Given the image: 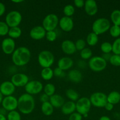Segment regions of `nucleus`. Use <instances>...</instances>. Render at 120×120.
Wrapping results in <instances>:
<instances>
[{"mask_svg": "<svg viewBox=\"0 0 120 120\" xmlns=\"http://www.w3.org/2000/svg\"><path fill=\"white\" fill-rule=\"evenodd\" d=\"M24 87L26 93L33 96L40 93L43 90L44 86L40 81L32 80L29 81Z\"/></svg>", "mask_w": 120, "mask_h": 120, "instance_id": "10", "label": "nucleus"}, {"mask_svg": "<svg viewBox=\"0 0 120 120\" xmlns=\"http://www.w3.org/2000/svg\"><path fill=\"white\" fill-rule=\"evenodd\" d=\"M109 34L113 38H118L120 36V26L114 25L109 28Z\"/></svg>", "mask_w": 120, "mask_h": 120, "instance_id": "35", "label": "nucleus"}, {"mask_svg": "<svg viewBox=\"0 0 120 120\" xmlns=\"http://www.w3.org/2000/svg\"><path fill=\"white\" fill-rule=\"evenodd\" d=\"M61 112L64 115H71L76 111V105L75 102L68 101L65 102L61 108Z\"/></svg>", "mask_w": 120, "mask_h": 120, "instance_id": "21", "label": "nucleus"}, {"mask_svg": "<svg viewBox=\"0 0 120 120\" xmlns=\"http://www.w3.org/2000/svg\"><path fill=\"white\" fill-rule=\"evenodd\" d=\"M75 48H76V50H80L81 51L83 50L86 46V42L84 39H79L76 42H75Z\"/></svg>", "mask_w": 120, "mask_h": 120, "instance_id": "40", "label": "nucleus"}, {"mask_svg": "<svg viewBox=\"0 0 120 120\" xmlns=\"http://www.w3.org/2000/svg\"><path fill=\"white\" fill-rule=\"evenodd\" d=\"M100 49L103 53H110L112 52V44L108 42H104L101 45Z\"/></svg>", "mask_w": 120, "mask_h": 120, "instance_id": "34", "label": "nucleus"}, {"mask_svg": "<svg viewBox=\"0 0 120 120\" xmlns=\"http://www.w3.org/2000/svg\"><path fill=\"white\" fill-rule=\"evenodd\" d=\"M65 95L68 98H69L71 101L75 102L80 98V95L78 93L72 89H69L67 90Z\"/></svg>", "mask_w": 120, "mask_h": 120, "instance_id": "28", "label": "nucleus"}, {"mask_svg": "<svg viewBox=\"0 0 120 120\" xmlns=\"http://www.w3.org/2000/svg\"><path fill=\"white\" fill-rule=\"evenodd\" d=\"M2 51L7 55L12 54L15 50V43L13 39L8 38L2 41L1 44Z\"/></svg>", "mask_w": 120, "mask_h": 120, "instance_id": "14", "label": "nucleus"}, {"mask_svg": "<svg viewBox=\"0 0 120 120\" xmlns=\"http://www.w3.org/2000/svg\"><path fill=\"white\" fill-rule=\"evenodd\" d=\"M111 23L108 19L105 18H100L95 20L92 25V32L97 35H101L109 30Z\"/></svg>", "mask_w": 120, "mask_h": 120, "instance_id": "3", "label": "nucleus"}, {"mask_svg": "<svg viewBox=\"0 0 120 120\" xmlns=\"http://www.w3.org/2000/svg\"><path fill=\"white\" fill-rule=\"evenodd\" d=\"M7 120H21V116L18 111L14 110L8 112Z\"/></svg>", "mask_w": 120, "mask_h": 120, "instance_id": "36", "label": "nucleus"}, {"mask_svg": "<svg viewBox=\"0 0 120 120\" xmlns=\"http://www.w3.org/2000/svg\"><path fill=\"white\" fill-rule=\"evenodd\" d=\"M108 103L115 105L117 104L120 101V93L116 91H111L107 96Z\"/></svg>", "mask_w": 120, "mask_h": 120, "instance_id": "23", "label": "nucleus"}, {"mask_svg": "<svg viewBox=\"0 0 120 120\" xmlns=\"http://www.w3.org/2000/svg\"><path fill=\"white\" fill-rule=\"evenodd\" d=\"M98 40V35L92 32L87 35L86 42L90 46H94L97 44Z\"/></svg>", "mask_w": 120, "mask_h": 120, "instance_id": "26", "label": "nucleus"}, {"mask_svg": "<svg viewBox=\"0 0 120 120\" xmlns=\"http://www.w3.org/2000/svg\"><path fill=\"white\" fill-rule=\"evenodd\" d=\"M8 35L11 39H17L22 35V30L19 26L10 28Z\"/></svg>", "mask_w": 120, "mask_h": 120, "instance_id": "27", "label": "nucleus"}, {"mask_svg": "<svg viewBox=\"0 0 120 120\" xmlns=\"http://www.w3.org/2000/svg\"><path fill=\"white\" fill-rule=\"evenodd\" d=\"M111 64L114 66H120V55H112L109 60Z\"/></svg>", "mask_w": 120, "mask_h": 120, "instance_id": "37", "label": "nucleus"}, {"mask_svg": "<svg viewBox=\"0 0 120 120\" xmlns=\"http://www.w3.org/2000/svg\"><path fill=\"white\" fill-rule=\"evenodd\" d=\"M91 105L95 107L104 108L107 101V96L102 92H95L89 97Z\"/></svg>", "mask_w": 120, "mask_h": 120, "instance_id": "8", "label": "nucleus"}, {"mask_svg": "<svg viewBox=\"0 0 120 120\" xmlns=\"http://www.w3.org/2000/svg\"><path fill=\"white\" fill-rule=\"evenodd\" d=\"M2 105L4 109L9 112L14 111L18 109V99L13 96H7L3 98Z\"/></svg>", "mask_w": 120, "mask_h": 120, "instance_id": "11", "label": "nucleus"}, {"mask_svg": "<svg viewBox=\"0 0 120 120\" xmlns=\"http://www.w3.org/2000/svg\"><path fill=\"white\" fill-rule=\"evenodd\" d=\"M58 17L54 14H49L46 15L42 21V27L46 31L55 30L59 24Z\"/></svg>", "mask_w": 120, "mask_h": 120, "instance_id": "7", "label": "nucleus"}, {"mask_svg": "<svg viewBox=\"0 0 120 120\" xmlns=\"http://www.w3.org/2000/svg\"><path fill=\"white\" fill-rule=\"evenodd\" d=\"M112 52L114 55H120V38H118L112 44Z\"/></svg>", "mask_w": 120, "mask_h": 120, "instance_id": "33", "label": "nucleus"}, {"mask_svg": "<svg viewBox=\"0 0 120 120\" xmlns=\"http://www.w3.org/2000/svg\"><path fill=\"white\" fill-rule=\"evenodd\" d=\"M53 71H54V76H55L56 77H62L64 76V71L61 70V69H60L58 67L55 68V69L53 70Z\"/></svg>", "mask_w": 120, "mask_h": 120, "instance_id": "42", "label": "nucleus"}, {"mask_svg": "<svg viewBox=\"0 0 120 120\" xmlns=\"http://www.w3.org/2000/svg\"><path fill=\"white\" fill-rule=\"evenodd\" d=\"M22 19L21 13L17 11H12L7 15L5 18V23L9 28L18 26Z\"/></svg>", "mask_w": 120, "mask_h": 120, "instance_id": "9", "label": "nucleus"}, {"mask_svg": "<svg viewBox=\"0 0 120 120\" xmlns=\"http://www.w3.org/2000/svg\"><path fill=\"white\" fill-rule=\"evenodd\" d=\"M15 90V86L11 82L6 81L0 86V92L3 96H10L12 95Z\"/></svg>", "mask_w": 120, "mask_h": 120, "instance_id": "17", "label": "nucleus"}, {"mask_svg": "<svg viewBox=\"0 0 120 120\" xmlns=\"http://www.w3.org/2000/svg\"><path fill=\"white\" fill-rule=\"evenodd\" d=\"M55 90H56L55 86L52 83H48L43 88L44 93L46 94L48 96H49V97L55 94Z\"/></svg>", "mask_w": 120, "mask_h": 120, "instance_id": "30", "label": "nucleus"}, {"mask_svg": "<svg viewBox=\"0 0 120 120\" xmlns=\"http://www.w3.org/2000/svg\"><path fill=\"white\" fill-rule=\"evenodd\" d=\"M54 109L52 105H51L49 101L45 102L42 103L41 107V112L44 115L46 116H50L54 112Z\"/></svg>", "mask_w": 120, "mask_h": 120, "instance_id": "24", "label": "nucleus"}, {"mask_svg": "<svg viewBox=\"0 0 120 120\" xmlns=\"http://www.w3.org/2000/svg\"><path fill=\"white\" fill-rule=\"evenodd\" d=\"M14 3H21V2H22L24 1L22 0H18V1H12Z\"/></svg>", "mask_w": 120, "mask_h": 120, "instance_id": "51", "label": "nucleus"}, {"mask_svg": "<svg viewBox=\"0 0 120 120\" xmlns=\"http://www.w3.org/2000/svg\"><path fill=\"white\" fill-rule=\"evenodd\" d=\"M55 57L49 50H44L40 52L38 56V62L42 68H51L54 64Z\"/></svg>", "mask_w": 120, "mask_h": 120, "instance_id": "4", "label": "nucleus"}, {"mask_svg": "<svg viewBox=\"0 0 120 120\" xmlns=\"http://www.w3.org/2000/svg\"><path fill=\"white\" fill-rule=\"evenodd\" d=\"M75 105L76 112L82 115L83 117L85 115L88 114L92 105L89 98L87 97H82L76 101Z\"/></svg>", "mask_w": 120, "mask_h": 120, "instance_id": "6", "label": "nucleus"}, {"mask_svg": "<svg viewBox=\"0 0 120 120\" xmlns=\"http://www.w3.org/2000/svg\"><path fill=\"white\" fill-rule=\"evenodd\" d=\"M104 109H105L107 111H111V110H113V108H114V105L112 104H111V103H107V104H105V105L104 107Z\"/></svg>", "mask_w": 120, "mask_h": 120, "instance_id": "45", "label": "nucleus"}, {"mask_svg": "<svg viewBox=\"0 0 120 120\" xmlns=\"http://www.w3.org/2000/svg\"><path fill=\"white\" fill-rule=\"evenodd\" d=\"M111 55L110 53H103L102 56L101 57L107 62V61H109V59L111 58Z\"/></svg>", "mask_w": 120, "mask_h": 120, "instance_id": "47", "label": "nucleus"}, {"mask_svg": "<svg viewBox=\"0 0 120 120\" xmlns=\"http://www.w3.org/2000/svg\"><path fill=\"white\" fill-rule=\"evenodd\" d=\"M40 100L42 103H45V102H48L49 101V97L47 96L46 94L43 93L41 95V96H40Z\"/></svg>", "mask_w": 120, "mask_h": 120, "instance_id": "44", "label": "nucleus"}, {"mask_svg": "<svg viewBox=\"0 0 120 120\" xmlns=\"http://www.w3.org/2000/svg\"><path fill=\"white\" fill-rule=\"evenodd\" d=\"M99 120H111V118H109V117H108V116H101V117H100Z\"/></svg>", "mask_w": 120, "mask_h": 120, "instance_id": "48", "label": "nucleus"}, {"mask_svg": "<svg viewBox=\"0 0 120 120\" xmlns=\"http://www.w3.org/2000/svg\"><path fill=\"white\" fill-rule=\"evenodd\" d=\"M80 56L83 60L90 59L92 57V52L90 48H85L80 51Z\"/></svg>", "mask_w": 120, "mask_h": 120, "instance_id": "31", "label": "nucleus"}, {"mask_svg": "<svg viewBox=\"0 0 120 120\" xmlns=\"http://www.w3.org/2000/svg\"><path fill=\"white\" fill-rule=\"evenodd\" d=\"M35 100L32 96L27 93L22 94L18 98V109L23 114L32 113L35 109Z\"/></svg>", "mask_w": 120, "mask_h": 120, "instance_id": "1", "label": "nucleus"}, {"mask_svg": "<svg viewBox=\"0 0 120 120\" xmlns=\"http://www.w3.org/2000/svg\"><path fill=\"white\" fill-rule=\"evenodd\" d=\"M49 103L51 104L54 108L60 109L62 107L65 102L64 97L58 94H55L51 97H49Z\"/></svg>", "mask_w": 120, "mask_h": 120, "instance_id": "20", "label": "nucleus"}, {"mask_svg": "<svg viewBox=\"0 0 120 120\" xmlns=\"http://www.w3.org/2000/svg\"><path fill=\"white\" fill-rule=\"evenodd\" d=\"M91 70L95 72H100L104 70L107 66V62L101 56H92L88 62Z\"/></svg>", "mask_w": 120, "mask_h": 120, "instance_id": "5", "label": "nucleus"}, {"mask_svg": "<svg viewBox=\"0 0 120 120\" xmlns=\"http://www.w3.org/2000/svg\"><path fill=\"white\" fill-rule=\"evenodd\" d=\"M61 49L64 53L71 55L76 51L75 43L71 40H65L61 43Z\"/></svg>", "mask_w": 120, "mask_h": 120, "instance_id": "18", "label": "nucleus"}, {"mask_svg": "<svg viewBox=\"0 0 120 120\" xmlns=\"http://www.w3.org/2000/svg\"><path fill=\"white\" fill-rule=\"evenodd\" d=\"M31 53L29 49L25 46H20L15 49L12 55V60L15 65L23 66L30 61Z\"/></svg>", "mask_w": 120, "mask_h": 120, "instance_id": "2", "label": "nucleus"}, {"mask_svg": "<svg viewBox=\"0 0 120 120\" xmlns=\"http://www.w3.org/2000/svg\"><path fill=\"white\" fill-rule=\"evenodd\" d=\"M9 28L4 22L0 21V36H5L8 34Z\"/></svg>", "mask_w": 120, "mask_h": 120, "instance_id": "38", "label": "nucleus"}, {"mask_svg": "<svg viewBox=\"0 0 120 120\" xmlns=\"http://www.w3.org/2000/svg\"><path fill=\"white\" fill-rule=\"evenodd\" d=\"M68 77L69 80L73 83H80L82 79V73L78 70L73 69L70 70L68 74Z\"/></svg>", "mask_w": 120, "mask_h": 120, "instance_id": "22", "label": "nucleus"}, {"mask_svg": "<svg viewBox=\"0 0 120 120\" xmlns=\"http://www.w3.org/2000/svg\"><path fill=\"white\" fill-rule=\"evenodd\" d=\"M74 62L72 59L69 57H61L58 61V68L61 69L63 71L69 70L72 67Z\"/></svg>", "mask_w": 120, "mask_h": 120, "instance_id": "19", "label": "nucleus"}, {"mask_svg": "<svg viewBox=\"0 0 120 120\" xmlns=\"http://www.w3.org/2000/svg\"><path fill=\"white\" fill-rule=\"evenodd\" d=\"M41 78L44 80H50L54 76V71L51 68H43L41 71Z\"/></svg>", "mask_w": 120, "mask_h": 120, "instance_id": "25", "label": "nucleus"}, {"mask_svg": "<svg viewBox=\"0 0 120 120\" xmlns=\"http://www.w3.org/2000/svg\"><path fill=\"white\" fill-rule=\"evenodd\" d=\"M5 11V7L2 2H0V16H2Z\"/></svg>", "mask_w": 120, "mask_h": 120, "instance_id": "46", "label": "nucleus"}, {"mask_svg": "<svg viewBox=\"0 0 120 120\" xmlns=\"http://www.w3.org/2000/svg\"><path fill=\"white\" fill-rule=\"evenodd\" d=\"M84 9L86 14L89 16L96 15L98 11L97 3L94 0H87L85 1Z\"/></svg>", "mask_w": 120, "mask_h": 120, "instance_id": "16", "label": "nucleus"}, {"mask_svg": "<svg viewBox=\"0 0 120 120\" xmlns=\"http://www.w3.org/2000/svg\"><path fill=\"white\" fill-rule=\"evenodd\" d=\"M59 26L63 31L68 32L72 30L74 23L72 19L68 16H63L59 21Z\"/></svg>", "mask_w": 120, "mask_h": 120, "instance_id": "15", "label": "nucleus"}, {"mask_svg": "<svg viewBox=\"0 0 120 120\" xmlns=\"http://www.w3.org/2000/svg\"><path fill=\"white\" fill-rule=\"evenodd\" d=\"M74 5L78 8H82L84 7L85 1L83 0H75L74 1Z\"/></svg>", "mask_w": 120, "mask_h": 120, "instance_id": "43", "label": "nucleus"}, {"mask_svg": "<svg viewBox=\"0 0 120 120\" xmlns=\"http://www.w3.org/2000/svg\"><path fill=\"white\" fill-rule=\"evenodd\" d=\"M82 116L77 112H74L69 115L68 120H82Z\"/></svg>", "mask_w": 120, "mask_h": 120, "instance_id": "41", "label": "nucleus"}, {"mask_svg": "<svg viewBox=\"0 0 120 120\" xmlns=\"http://www.w3.org/2000/svg\"><path fill=\"white\" fill-rule=\"evenodd\" d=\"M111 20L114 25L120 26V10L115 9L111 14Z\"/></svg>", "mask_w": 120, "mask_h": 120, "instance_id": "29", "label": "nucleus"}, {"mask_svg": "<svg viewBox=\"0 0 120 120\" xmlns=\"http://www.w3.org/2000/svg\"><path fill=\"white\" fill-rule=\"evenodd\" d=\"M0 120H7V118L2 114H0Z\"/></svg>", "mask_w": 120, "mask_h": 120, "instance_id": "49", "label": "nucleus"}, {"mask_svg": "<svg viewBox=\"0 0 120 120\" xmlns=\"http://www.w3.org/2000/svg\"><path fill=\"white\" fill-rule=\"evenodd\" d=\"M11 82L15 87H25L29 82V78L28 76L24 73H16L13 75L11 77Z\"/></svg>", "mask_w": 120, "mask_h": 120, "instance_id": "12", "label": "nucleus"}, {"mask_svg": "<svg viewBox=\"0 0 120 120\" xmlns=\"http://www.w3.org/2000/svg\"><path fill=\"white\" fill-rule=\"evenodd\" d=\"M45 38L49 42H54L56 40L57 38V35L55 30H51V31H47L46 32Z\"/></svg>", "mask_w": 120, "mask_h": 120, "instance_id": "39", "label": "nucleus"}, {"mask_svg": "<svg viewBox=\"0 0 120 120\" xmlns=\"http://www.w3.org/2000/svg\"><path fill=\"white\" fill-rule=\"evenodd\" d=\"M46 32L47 31L45 30L42 26H35L30 30L29 36L32 39L38 41L45 38Z\"/></svg>", "mask_w": 120, "mask_h": 120, "instance_id": "13", "label": "nucleus"}, {"mask_svg": "<svg viewBox=\"0 0 120 120\" xmlns=\"http://www.w3.org/2000/svg\"><path fill=\"white\" fill-rule=\"evenodd\" d=\"M2 100H3V95L0 92V103H2Z\"/></svg>", "mask_w": 120, "mask_h": 120, "instance_id": "50", "label": "nucleus"}, {"mask_svg": "<svg viewBox=\"0 0 120 120\" xmlns=\"http://www.w3.org/2000/svg\"><path fill=\"white\" fill-rule=\"evenodd\" d=\"M63 13L65 16L71 17L75 13V8L72 5L68 4L64 7L63 9Z\"/></svg>", "mask_w": 120, "mask_h": 120, "instance_id": "32", "label": "nucleus"}]
</instances>
